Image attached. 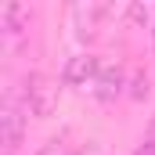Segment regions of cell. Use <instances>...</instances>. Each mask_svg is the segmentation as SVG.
Segmentation results:
<instances>
[{
  "label": "cell",
  "mask_w": 155,
  "mask_h": 155,
  "mask_svg": "<svg viewBox=\"0 0 155 155\" xmlns=\"http://www.w3.org/2000/svg\"><path fill=\"white\" fill-rule=\"evenodd\" d=\"M22 101H25L29 116L47 119L61 101V83L54 76H47V72H29L25 83H22Z\"/></svg>",
  "instance_id": "1"
},
{
  "label": "cell",
  "mask_w": 155,
  "mask_h": 155,
  "mask_svg": "<svg viewBox=\"0 0 155 155\" xmlns=\"http://www.w3.org/2000/svg\"><path fill=\"white\" fill-rule=\"evenodd\" d=\"M25 116H29V108H25L22 94L7 90L0 101V148H4V155L18 152V144L25 137Z\"/></svg>",
  "instance_id": "2"
},
{
  "label": "cell",
  "mask_w": 155,
  "mask_h": 155,
  "mask_svg": "<svg viewBox=\"0 0 155 155\" xmlns=\"http://www.w3.org/2000/svg\"><path fill=\"white\" fill-rule=\"evenodd\" d=\"M101 69H105L101 58H94V54H76V58H69L61 79H65L69 87H76V90H90V94H94V87H97V79H101Z\"/></svg>",
  "instance_id": "3"
},
{
  "label": "cell",
  "mask_w": 155,
  "mask_h": 155,
  "mask_svg": "<svg viewBox=\"0 0 155 155\" xmlns=\"http://www.w3.org/2000/svg\"><path fill=\"white\" fill-rule=\"evenodd\" d=\"M105 15H108V7H105V4H94V0L76 4V7H72V29H76V36H79V40L94 36V33L101 29Z\"/></svg>",
  "instance_id": "4"
},
{
  "label": "cell",
  "mask_w": 155,
  "mask_h": 155,
  "mask_svg": "<svg viewBox=\"0 0 155 155\" xmlns=\"http://www.w3.org/2000/svg\"><path fill=\"white\" fill-rule=\"evenodd\" d=\"M29 7L25 4H7L4 11H0V25H4V43L11 47V43H18V40L25 36V29H29Z\"/></svg>",
  "instance_id": "5"
},
{
  "label": "cell",
  "mask_w": 155,
  "mask_h": 155,
  "mask_svg": "<svg viewBox=\"0 0 155 155\" xmlns=\"http://www.w3.org/2000/svg\"><path fill=\"white\" fill-rule=\"evenodd\" d=\"M119 90H123V69H119V65H105V69H101V79H97V87H94V94H97L101 101H112Z\"/></svg>",
  "instance_id": "6"
},
{
  "label": "cell",
  "mask_w": 155,
  "mask_h": 155,
  "mask_svg": "<svg viewBox=\"0 0 155 155\" xmlns=\"http://www.w3.org/2000/svg\"><path fill=\"white\" fill-rule=\"evenodd\" d=\"M137 155H155V116H152V123H148V134H144V141H141Z\"/></svg>",
  "instance_id": "7"
},
{
  "label": "cell",
  "mask_w": 155,
  "mask_h": 155,
  "mask_svg": "<svg viewBox=\"0 0 155 155\" xmlns=\"http://www.w3.org/2000/svg\"><path fill=\"white\" fill-rule=\"evenodd\" d=\"M36 155H72V152H69V144H65V141H58V137H54V141H47Z\"/></svg>",
  "instance_id": "8"
},
{
  "label": "cell",
  "mask_w": 155,
  "mask_h": 155,
  "mask_svg": "<svg viewBox=\"0 0 155 155\" xmlns=\"http://www.w3.org/2000/svg\"><path fill=\"white\" fill-rule=\"evenodd\" d=\"M76 155H108V152H105V148H101V144L94 141V144H87V148H79Z\"/></svg>",
  "instance_id": "9"
}]
</instances>
